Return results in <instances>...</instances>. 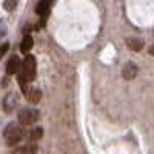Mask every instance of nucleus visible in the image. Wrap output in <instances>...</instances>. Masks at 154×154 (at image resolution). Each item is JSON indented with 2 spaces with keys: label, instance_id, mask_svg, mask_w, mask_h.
Listing matches in <instances>:
<instances>
[{
  "label": "nucleus",
  "instance_id": "f257e3e1",
  "mask_svg": "<svg viewBox=\"0 0 154 154\" xmlns=\"http://www.w3.org/2000/svg\"><path fill=\"white\" fill-rule=\"evenodd\" d=\"M35 71H37V63L35 57L32 54H28L22 62V66L19 69V85L22 86V91L25 93L28 88V83H31L35 79Z\"/></svg>",
  "mask_w": 154,
  "mask_h": 154
},
{
  "label": "nucleus",
  "instance_id": "6e6552de",
  "mask_svg": "<svg viewBox=\"0 0 154 154\" xmlns=\"http://www.w3.org/2000/svg\"><path fill=\"white\" fill-rule=\"evenodd\" d=\"M32 46H34V40H32L31 34H25L23 40H22V43H20V49H22V53L28 54L29 51H31V48H32Z\"/></svg>",
  "mask_w": 154,
  "mask_h": 154
},
{
  "label": "nucleus",
  "instance_id": "423d86ee",
  "mask_svg": "<svg viewBox=\"0 0 154 154\" xmlns=\"http://www.w3.org/2000/svg\"><path fill=\"white\" fill-rule=\"evenodd\" d=\"M20 66H22V63H20L19 56H11L9 60L6 62V68H5V71H6L8 75H12V74H16V72L20 69Z\"/></svg>",
  "mask_w": 154,
  "mask_h": 154
},
{
  "label": "nucleus",
  "instance_id": "7ed1b4c3",
  "mask_svg": "<svg viewBox=\"0 0 154 154\" xmlns=\"http://www.w3.org/2000/svg\"><path fill=\"white\" fill-rule=\"evenodd\" d=\"M17 119L20 125H34L38 120V111L34 108H22L17 112Z\"/></svg>",
  "mask_w": 154,
  "mask_h": 154
},
{
  "label": "nucleus",
  "instance_id": "1a4fd4ad",
  "mask_svg": "<svg viewBox=\"0 0 154 154\" xmlns=\"http://www.w3.org/2000/svg\"><path fill=\"white\" fill-rule=\"evenodd\" d=\"M49 6H51V2H48V0H42V2L37 3L35 12H37L38 16H46L48 11H49Z\"/></svg>",
  "mask_w": 154,
  "mask_h": 154
},
{
  "label": "nucleus",
  "instance_id": "f03ea898",
  "mask_svg": "<svg viewBox=\"0 0 154 154\" xmlns=\"http://www.w3.org/2000/svg\"><path fill=\"white\" fill-rule=\"evenodd\" d=\"M3 139H5L6 145H9V146L17 145L23 139V128L19 123H14V122L8 123L6 128L3 130Z\"/></svg>",
  "mask_w": 154,
  "mask_h": 154
},
{
  "label": "nucleus",
  "instance_id": "9d476101",
  "mask_svg": "<svg viewBox=\"0 0 154 154\" xmlns=\"http://www.w3.org/2000/svg\"><path fill=\"white\" fill-rule=\"evenodd\" d=\"M126 45L130 46V49H133V51H140L143 48V42L140 40V38H137V37H130L126 40Z\"/></svg>",
  "mask_w": 154,
  "mask_h": 154
},
{
  "label": "nucleus",
  "instance_id": "ddd939ff",
  "mask_svg": "<svg viewBox=\"0 0 154 154\" xmlns=\"http://www.w3.org/2000/svg\"><path fill=\"white\" fill-rule=\"evenodd\" d=\"M16 5H17L16 0H6V2L3 3V8H5L6 11H12V9L16 8Z\"/></svg>",
  "mask_w": 154,
  "mask_h": 154
},
{
  "label": "nucleus",
  "instance_id": "f8f14e48",
  "mask_svg": "<svg viewBox=\"0 0 154 154\" xmlns=\"http://www.w3.org/2000/svg\"><path fill=\"white\" fill-rule=\"evenodd\" d=\"M43 136V130L42 128H32L29 131V140H38Z\"/></svg>",
  "mask_w": 154,
  "mask_h": 154
},
{
  "label": "nucleus",
  "instance_id": "2eb2a0df",
  "mask_svg": "<svg viewBox=\"0 0 154 154\" xmlns=\"http://www.w3.org/2000/svg\"><path fill=\"white\" fill-rule=\"evenodd\" d=\"M149 54H152V56H154V46H151V49H149Z\"/></svg>",
  "mask_w": 154,
  "mask_h": 154
},
{
  "label": "nucleus",
  "instance_id": "4468645a",
  "mask_svg": "<svg viewBox=\"0 0 154 154\" xmlns=\"http://www.w3.org/2000/svg\"><path fill=\"white\" fill-rule=\"evenodd\" d=\"M8 48H9V45H8V43H2V45H0V60H2V57L6 54Z\"/></svg>",
  "mask_w": 154,
  "mask_h": 154
},
{
  "label": "nucleus",
  "instance_id": "0eeeda50",
  "mask_svg": "<svg viewBox=\"0 0 154 154\" xmlns=\"http://www.w3.org/2000/svg\"><path fill=\"white\" fill-rule=\"evenodd\" d=\"M25 94H26V99H28V102H31V103H37V102L42 99V91L38 88H31V89L26 88Z\"/></svg>",
  "mask_w": 154,
  "mask_h": 154
},
{
  "label": "nucleus",
  "instance_id": "9b49d317",
  "mask_svg": "<svg viewBox=\"0 0 154 154\" xmlns=\"http://www.w3.org/2000/svg\"><path fill=\"white\" fill-rule=\"evenodd\" d=\"M35 152H37V149L34 145H25V146L17 148L12 154H35Z\"/></svg>",
  "mask_w": 154,
  "mask_h": 154
},
{
  "label": "nucleus",
  "instance_id": "39448f33",
  "mask_svg": "<svg viewBox=\"0 0 154 154\" xmlns=\"http://www.w3.org/2000/svg\"><path fill=\"white\" fill-rule=\"evenodd\" d=\"M139 72V68L134 62H128L126 65L122 68V75H123V79L125 80H133L134 77L137 75Z\"/></svg>",
  "mask_w": 154,
  "mask_h": 154
},
{
  "label": "nucleus",
  "instance_id": "20e7f679",
  "mask_svg": "<svg viewBox=\"0 0 154 154\" xmlns=\"http://www.w3.org/2000/svg\"><path fill=\"white\" fill-rule=\"evenodd\" d=\"M17 105H19V94L17 93L11 91L3 97V109H5V112H12L17 108Z\"/></svg>",
  "mask_w": 154,
  "mask_h": 154
}]
</instances>
